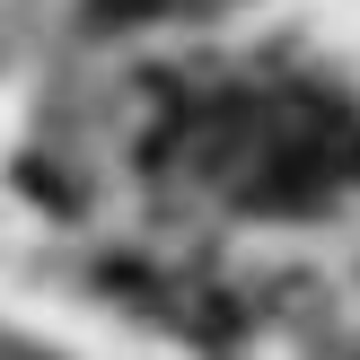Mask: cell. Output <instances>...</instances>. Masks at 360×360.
<instances>
[{
	"label": "cell",
	"instance_id": "6da1fadb",
	"mask_svg": "<svg viewBox=\"0 0 360 360\" xmlns=\"http://www.w3.org/2000/svg\"><path fill=\"white\" fill-rule=\"evenodd\" d=\"M343 176H360V115L326 97H273L238 123L229 150V185L255 211H308L326 202Z\"/></svg>",
	"mask_w": 360,
	"mask_h": 360
}]
</instances>
